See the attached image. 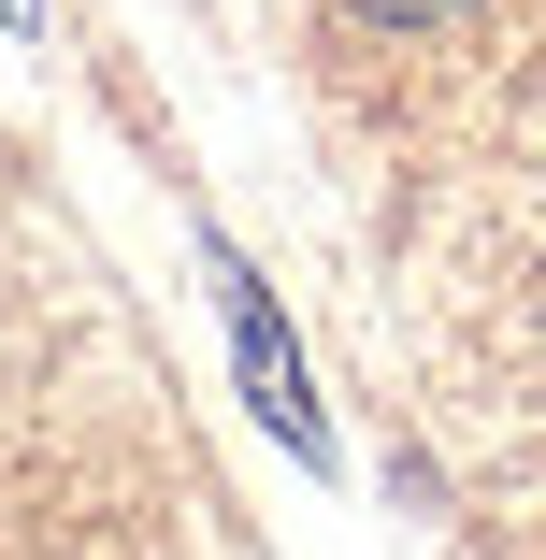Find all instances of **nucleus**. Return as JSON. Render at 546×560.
<instances>
[{"instance_id": "obj_3", "label": "nucleus", "mask_w": 546, "mask_h": 560, "mask_svg": "<svg viewBox=\"0 0 546 560\" xmlns=\"http://www.w3.org/2000/svg\"><path fill=\"white\" fill-rule=\"evenodd\" d=\"M30 15H44V0H0V30H30Z\"/></svg>"}, {"instance_id": "obj_1", "label": "nucleus", "mask_w": 546, "mask_h": 560, "mask_svg": "<svg viewBox=\"0 0 546 560\" xmlns=\"http://www.w3.org/2000/svg\"><path fill=\"white\" fill-rule=\"evenodd\" d=\"M216 288H231V346H245V402H259V431L316 460L332 431H316V402H302V360H288V330H274V302H259V273H245V259H216Z\"/></svg>"}, {"instance_id": "obj_2", "label": "nucleus", "mask_w": 546, "mask_h": 560, "mask_svg": "<svg viewBox=\"0 0 546 560\" xmlns=\"http://www.w3.org/2000/svg\"><path fill=\"white\" fill-rule=\"evenodd\" d=\"M360 15H446V0H360Z\"/></svg>"}]
</instances>
